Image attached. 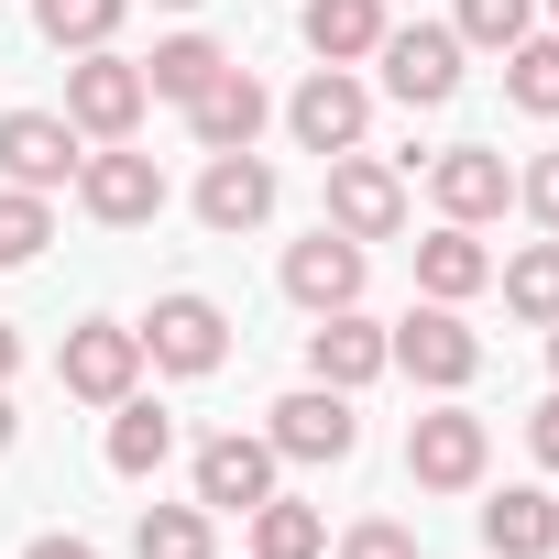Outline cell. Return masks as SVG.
Wrapping results in <instances>:
<instances>
[{"label":"cell","instance_id":"6da1fadb","mask_svg":"<svg viewBox=\"0 0 559 559\" xmlns=\"http://www.w3.org/2000/svg\"><path fill=\"white\" fill-rule=\"evenodd\" d=\"M384 362L406 373V384H428V395H461L472 373H483V330H461V308H406L395 330H384Z\"/></svg>","mask_w":559,"mask_h":559},{"label":"cell","instance_id":"7a4b0ae2","mask_svg":"<svg viewBox=\"0 0 559 559\" xmlns=\"http://www.w3.org/2000/svg\"><path fill=\"white\" fill-rule=\"evenodd\" d=\"M373 56H384V88H395L406 110H450V99H461V56H472V45H461L450 23H384V45H373Z\"/></svg>","mask_w":559,"mask_h":559},{"label":"cell","instance_id":"3957f363","mask_svg":"<svg viewBox=\"0 0 559 559\" xmlns=\"http://www.w3.org/2000/svg\"><path fill=\"white\" fill-rule=\"evenodd\" d=\"M143 110H154V88H143V67H132V56H110V45H99V56H78V67H67V121H78L88 143H132V132H143Z\"/></svg>","mask_w":559,"mask_h":559},{"label":"cell","instance_id":"277c9868","mask_svg":"<svg viewBox=\"0 0 559 559\" xmlns=\"http://www.w3.org/2000/svg\"><path fill=\"white\" fill-rule=\"evenodd\" d=\"M88 132L67 121V110H0V187H34V198H56V187H78V154Z\"/></svg>","mask_w":559,"mask_h":559},{"label":"cell","instance_id":"5b68a950","mask_svg":"<svg viewBox=\"0 0 559 559\" xmlns=\"http://www.w3.org/2000/svg\"><path fill=\"white\" fill-rule=\"evenodd\" d=\"M78 209H88L99 230H143V219H165V165L132 154V143H99V154L78 165Z\"/></svg>","mask_w":559,"mask_h":559},{"label":"cell","instance_id":"8992f818","mask_svg":"<svg viewBox=\"0 0 559 559\" xmlns=\"http://www.w3.org/2000/svg\"><path fill=\"white\" fill-rule=\"evenodd\" d=\"M330 230L341 241H395L406 230V176L384 165V154H330Z\"/></svg>","mask_w":559,"mask_h":559},{"label":"cell","instance_id":"52a82bcc","mask_svg":"<svg viewBox=\"0 0 559 559\" xmlns=\"http://www.w3.org/2000/svg\"><path fill=\"white\" fill-rule=\"evenodd\" d=\"M143 362H154V373H219V362H230V319H219V297H198V286L154 297V319H143Z\"/></svg>","mask_w":559,"mask_h":559},{"label":"cell","instance_id":"ba28073f","mask_svg":"<svg viewBox=\"0 0 559 559\" xmlns=\"http://www.w3.org/2000/svg\"><path fill=\"white\" fill-rule=\"evenodd\" d=\"M56 384H67L78 406H121V395L143 384V330H121V319H78L67 352H56Z\"/></svg>","mask_w":559,"mask_h":559},{"label":"cell","instance_id":"9c48e42d","mask_svg":"<svg viewBox=\"0 0 559 559\" xmlns=\"http://www.w3.org/2000/svg\"><path fill=\"white\" fill-rule=\"evenodd\" d=\"M483 461H493V428H483L472 406H428V417L406 428V472H417V493H472Z\"/></svg>","mask_w":559,"mask_h":559},{"label":"cell","instance_id":"30bf717a","mask_svg":"<svg viewBox=\"0 0 559 559\" xmlns=\"http://www.w3.org/2000/svg\"><path fill=\"white\" fill-rule=\"evenodd\" d=\"M274 461H352L362 450V417H352V395L341 384H297L286 406H274Z\"/></svg>","mask_w":559,"mask_h":559},{"label":"cell","instance_id":"8fae6325","mask_svg":"<svg viewBox=\"0 0 559 559\" xmlns=\"http://www.w3.org/2000/svg\"><path fill=\"white\" fill-rule=\"evenodd\" d=\"M362 121H373V88H362L352 67H319V78L286 99V132H297L308 154H362Z\"/></svg>","mask_w":559,"mask_h":559},{"label":"cell","instance_id":"7c38bea8","mask_svg":"<svg viewBox=\"0 0 559 559\" xmlns=\"http://www.w3.org/2000/svg\"><path fill=\"white\" fill-rule=\"evenodd\" d=\"M428 198H439V219L483 230V219H504V209H515V165H504L493 143H450V154L428 165Z\"/></svg>","mask_w":559,"mask_h":559},{"label":"cell","instance_id":"4fadbf2b","mask_svg":"<svg viewBox=\"0 0 559 559\" xmlns=\"http://www.w3.org/2000/svg\"><path fill=\"white\" fill-rule=\"evenodd\" d=\"M263 121H274V99H263V78H252V67H219V78L187 99L198 154H252V143H263Z\"/></svg>","mask_w":559,"mask_h":559},{"label":"cell","instance_id":"5bb4252c","mask_svg":"<svg viewBox=\"0 0 559 559\" xmlns=\"http://www.w3.org/2000/svg\"><path fill=\"white\" fill-rule=\"evenodd\" d=\"M286 297H297L308 319H330V308H362V241H341L330 219H319L308 241H286Z\"/></svg>","mask_w":559,"mask_h":559},{"label":"cell","instance_id":"9a60e30c","mask_svg":"<svg viewBox=\"0 0 559 559\" xmlns=\"http://www.w3.org/2000/svg\"><path fill=\"white\" fill-rule=\"evenodd\" d=\"M263 493H274V439H241V428L198 439V504L209 515H252Z\"/></svg>","mask_w":559,"mask_h":559},{"label":"cell","instance_id":"2e32d148","mask_svg":"<svg viewBox=\"0 0 559 559\" xmlns=\"http://www.w3.org/2000/svg\"><path fill=\"white\" fill-rule=\"evenodd\" d=\"M198 219H209L219 241L263 230V219H274V165H263V154H209V176H198Z\"/></svg>","mask_w":559,"mask_h":559},{"label":"cell","instance_id":"e0dca14e","mask_svg":"<svg viewBox=\"0 0 559 559\" xmlns=\"http://www.w3.org/2000/svg\"><path fill=\"white\" fill-rule=\"evenodd\" d=\"M373 373H395V362H384V330H373L362 308H330V319L308 330V384H341V395H362Z\"/></svg>","mask_w":559,"mask_h":559},{"label":"cell","instance_id":"ac0fdd59","mask_svg":"<svg viewBox=\"0 0 559 559\" xmlns=\"http://www.w3.org/2000/svg\"><path fill=\"white\" fill-rule=\"evenodd\" d=\"M493 286V252H483V230H461V219H439L428 241H417V297H439V308H461V297H483Z\"/></svg>","mask_w":559,"mask_h":559},{"label":"cell","instance_id":"d6986e66","mask_svg":"<svg viewBox=\"0 0 559 559\" xmlns=\"http://www.w3.org/2000/svg\"><path fill=\"white\" fill-rule=\"evenodd\" d=\"M483 548H493V559H548V548H559V493L504 483V493L483 504Z\"/></svg>","mask_w":559,"mask_h":559},{"label":"cell","instance_id":"ffe728a7","mask_svg":"<svg viewBox=\"0 0 559 559\" xmlns=\"http://www.w3.org/2000/svg\"><path fill=\"white\" fill-rule=\"evenodd\" d=\"M165 461H176V417H165L154 395H121V406H110V472H121V483H154Z\"/></svg>","mask_w":559,"mask_h":559},{"label":"cell","instance_id":"44dd1931","mask_svg":"<svg viewBox=\"0 0 559 559\" xmlns=\"http://www.w3.org/2000/svg\"><path fill=\"white\" fill-rule=\"evenodd\" d=\"M297 23H308V56L319 67H362L384 45V0H308Z\"/></svg>","mask_w":559,"mask_h":559},{"label":"cell","instance_id":"7402d4cb","mask_svg":"<svg viewBox=\"0 0 559 559\" xmlns=\"http://www.w3.org/2000/svg\"><path fill=\"white\" fill-rule=\"evenodd\" d=\"M252 559H330V515L297 493H263L252 504Z\"/></svg>","mask_w":559,"mask_h":559},{"label":"cell","instance_id":"603a6c76","mask_svg":"<svg viewBox=\"0 0 559 559\" xmlns=\"http://www.w3.org/2000/svg\"><path fill=\"white\" fill-rule=\"evenodd\" d=\"M209 526H219L209 504H143V515H132V559H219Z\"/></svg>","mask_w":559,"mask_h":559},{"label":"cell","instance_id":"cb8c5ba5","mask_svg":"<svg viewBox=\"0 0 559 559\" xmlns=\"http://www.w3.org/2000/svg\"><path fill=\"white\" fill-rule=\"evenodd\" d=\"M504 319L559 330V230H548V241H526V252L504 263Z\"/></svg>","mask_w":559,"mask_h":559},{"label":"cell","instance_id":"d4e9b609","mask_svg":"<svg viewBox=\"0 0 559 559\" xmlns=\"http://www.w3.org/2000/svg\"><path fill=\"white\" fill-rule=\"evenodd\" d=\"M219 67H230V56H219V45H209V34H165V45H154V56H143V88H154V99H176V110H187V99H198V88H209V78H219Z\"/></svg>","mask_w":559,"mask_h":559},{"label":"cell","instance_id":"484cf974","mask_svg":"<svg viewBox=\"0 0 559 559\" xmlns=\"http://www.w3.org/2000/svg\"><path fill=\"white\" fill-rule=\"evenodd\" d=\"M121 12H132V0H34V34H45L56 56H99V45L121 34Z\"/></svg>","mask_w":559,"mask_h":559},{"label":"cell","instance_id":"4316f807","mask_svg":"<svg viewBox=\"0 0 559 559\" xmlns=\"http://www.w3.org/2000/svg\"><path fill=\"white\" fill-rule=\"evenodd\" d=\"M504 99H515L526 121H559V34H526V45H504Z\"/></svg>","mask_w":559,"mask_h":559},{"label":"cell","instance_id":"83f0119b","mask_svg":"<svg viewBox=\"0 0 559 559\" xmlns=\"http://www.w3.org/2000/svg\"><path fill=\"white\" fill-rule=\"evenodd\" d=\"M45 241H56V209L34 187H0V263H34Z\"/></svg>","mask_w":559,"mask_h":559},{"label":"cell","instance_id":"f1b7e54d","mask_svg":"<svg viewBox=\"0 0 559 559\" xmlns=\"http://www.w3.org/2000/svg\"><path fill=\"white\" fill-rule=\"evenodd\" d=\"M526 23H537V0H461V12H450V34L461 45H493V56L526 45Z\"/></svg>","mask_w":559,"mask_h":559},{"label":"cell","instance_id":"f546056e","mask_svg":"<svg viewBox=\"0 0 559 559\" xmlns=\"http://www.w3.org/2000/svg\"><path fill=\"white\" fill-rule=\"evenodd\" d=\"M341 559H417V526H395V515H362V526H341Z\"/></svg>","mask_w":559,"mask_h":559},{"label":"cell","instance_id":"4dcf8cb0","mask_svg":"<svg viewBox=\"0 0 559 559\" xmlns=\"http://www.w3.org/2000/svg\"><path fill=\"white\" fill-rule=\"evenodd\" d=\"M515 209H526L537 230H559V143H548V154H537V165L515 176Z\"/></svg>","mask_w":559,"mask_h":559},{"label":"cell","instance_id":"1f68e13d","mask_svg":"<svg viewBox=\"0 0 559 559\" xmlns=\"http://www.w3.org/2000/svg\"><path fill=\"white\" fill-rule=\"evenodd\" d=\"M526 450H537V461H548V472H559V395H548V406H537V417H526Z\"/></svg>","mask_w":559,"mask_h":559},{"label":"cell","instance_id":"d6a6232c","mask_svg":"<svg viewBox=\"0 0 559 559\" xmlns=\"http://www.w3.org/2000/svg\"><path fill=\"white\" fill-rule=\"evenodd\" d=\"M23 559H99V548H88V537H34Z\"/></svg>","mask_w":559,"mask_h":559},{"label":"cell","instance_id":"836d02e7","mask_svg":"<svg viewBox=\"0 0 559 559\" xmlns=\"http://www.w3.org/2000/svg\"><path fill=\"white\" fill-rule=\"evenodd\" d=\"M12 373H23V330H12V319H0V384H12Z\"/></svg>","mask_w":559,"mask_h":559},{"label":"cell","instance_id":"e575fe53","mask_svg":"<svg viewBox=\"0 0 559 559\" xmlns=\"http://www.w3.org/2000/svg\"><path fill=\"white\" fill-rule=\"evenodd\" d=\"M12 439H23V417H12V384H0V461H12Z\"/></svg>","mask_w":559,"mask_h":559},{"label":"cell","instance_id":"d590c367","mask_svg":"<svg viewBox=\"0 0 559 559\" xmlns=\"http://www.w3.org/2000/svg\"><path fill=\"white\" fill-rule=\"evenodd\" d=\"M165 12H198V0H165Z\"/></svg>","mask_w":559,"mask_h":559},{"label":"cell","instance_id":"8d00e7d4","mask_svg":"<svg viewBox=\"0 0 559 559\" xmlns=\"http://www.w3.org/2000/svg\"><path fill=\"white\" fill-rule=\"evenodd\" d=\"M548 362H559V330H548Z\"/></svg>","mask_w":559,"mask_h":559},{"label":"cell","instance_id":"74e56055","mask_svg":"<svg viewBox=\"0 0 559 559\" xmlns=\"http://www.w3.org/2000/svg\"><path fill=\"white\" fill-rule=\"evenodd\" d=\"M548 12H559V0H548Z\"/></svg>","mask_w":559,"mask_h":559}]
</instances>
